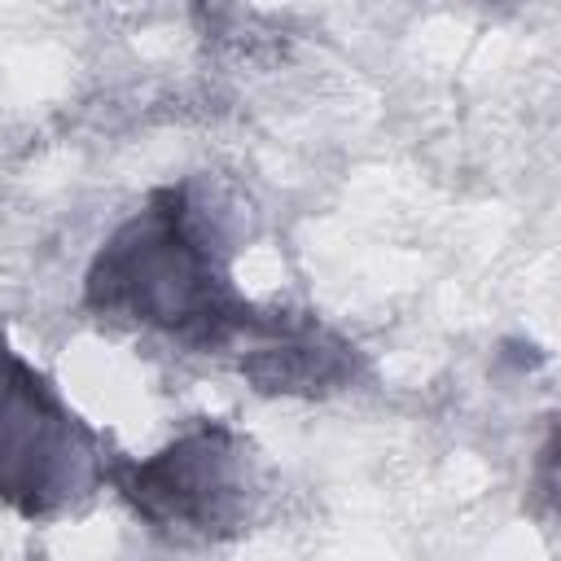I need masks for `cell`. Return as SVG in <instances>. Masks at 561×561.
Returning <instances> with one entry per match:
<instances>
[{"label":"cell","mask_w":561,"mask_h":561,"mask_svg":"<svg viewBox=\"0 0 561 561\" xmlns=\"http://www.w3.org/2000/svg\"><path fill=\"white\" fill-rule=\"evenodd\" d=\"M88 302L202 337H224L241 324V307L188 232L180 193H158V202L101 250L88 276Z\"/></svg>","instance_id":"cell-1"},{"label":"cell","mask_w":561,"mask_h":561,"mask_svg":"<svg viewBox=\"0 0 561 561\" xmlns=\"http://www.w3.org/2000/svg\"><path fill=\"white\" fill-rule=\"evenodd\" d=\"M9 438H4V495L22 513H48L79 491L83 465L92 460V438L75 416L13 359L9 386Z\"/></svg>","instance_id":"cell-2"},{"label":"cell","mask_w":561,"mask_h":561,"mask_svg":"<svg viewBox=\"0 0 561 561\" xmlns=\"http://www.w3.org/2000/svg\"><path fill=\"white\" fill-rule=\"evenodd\" d=\"M123 495L162 526H193L210 530L232 513L237 500V451L228 430L202 425L158 451L153 460L136 465L123 482Z\"/></svg>","instance_id":"cell-3"}]
</instances>
